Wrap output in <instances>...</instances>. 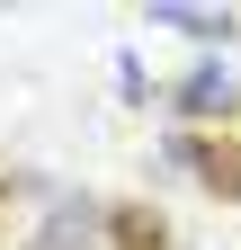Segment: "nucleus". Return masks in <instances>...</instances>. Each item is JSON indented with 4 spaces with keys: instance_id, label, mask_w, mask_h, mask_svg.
Wrapping results in <instances>:
<instances>
[{
    "instance_id": "nucleus-1",
    "label": "nucleus",
    "mask_w": 241,
    "mask_h": 250,
    "mask_svg": "<svg viewBox=\"0 0 241 250\" xmlns=\"http://www.w3.org/2000/svg\"><path fill=\"white\" fill-rule=\"evenodd\" d=\"M170 161L188 170L205 197H241V143H215V134H197V125H179V134H170Z\"/></svg>"
},
{
    "instance_id": "nucleus-2",
    "label": "nucleus",
    "mask_w": 241,
    "mask_h": 250,
    "mask_svg": "<svg viewBox=\"0 0 241 250\" xmlns=\"http://www.w3.org/2000/svg\"><path fill=\"white\" fill-rule=\"evenodd\" d=\"M179 116H197V125H215V116H241V72L232 62H197L188 81H179Z\"/></svg>"
},
{
    "instance_id": "nucleus-3",
    "label": "nucleus",
    "mask_w": 241,
    "mask_h": 250,
    "mask_svg": "<svg viewBox=\"0 0 241 250\" xmlns=\"http://www.w3.org/2000/svg\"><path fill=\"white\" fill-rule=\"evenodd\" d=\"M143 27H179L188 45H232V9H205V0H152Z\"/></svg>"
},
{
    "instance_id": "nucleus-4",
    "label": "nucleus",
    "mask_w": 241,
    "mask_h": 250,
    "mask_svg": "<svg viewBox=\"0 0 241 250\" xmlns=\"http://www.w3.org/2000/svg\"><path fill=\"white\" fill-rule=\"evenodd\" d=\"M107 224H116V214H99L89 197H63V206L45 214V232H36V250H99V232H107Z\"/></svg>"
},
{
    "instance_id": "nucleus-5",
    "label": "nucleus",
    "mask_w": 241,
    "mask_h": 250,
    "mask_svg": "<svg viewBox=\"0 0 241 250\" xmlns=\"http://www.w3.org/2000/svg\"><path fill=\"white\" fill-rule=\"evenodd\" d=\"M107 232H116V250H161V241H170V232H161V214H143V206H125Z\"/></svg>"
}]
</instances>
